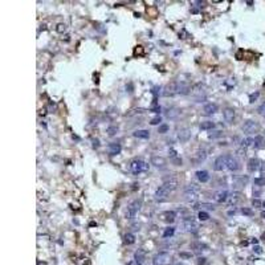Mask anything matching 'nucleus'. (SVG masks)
Returning <instances> with one entry per match:
<instances>
[{
    "mask_svg": "<svg viewBox=\"0 0 265 265\" xmlns=\"http://www.w3.org/2000/svg\"><path fill=\"white\" fill-rule=\"evenodd\" d=\"M227 162H228V155L217 156L214 163V170L215 171H223L224 169H227Z\"/></svg>",
    "mask_w": 265,
    "mask_h": 265,
    "instance_id": "obj_8",
    "label": "nucleus"
},
{
    "mask_svg": "<svg viewBox=\"0 0 265 265\" xmlns=\"http://www.w3.org/2000/svg\"><path fill=\"white\" fill-rule=\"evenodd\" d=\"M261 171H262V174L265 172V163H264V165H261Z\"/></svg>",
    "mask_w": 265,
    "mask_h": 265,
    "instance_id": "obj_50",
    "label": "nucleus"
},
{
    "mask_svg": "<svg viewBox=\"0 0 265 265\" xmlns=\"http://www.w3.org/2000/svg\"><path fill=\"white\" fill-rule=\"evenodd\" d=\"M255 252H257V253H261V248H260V247H255Z\"/></svg>",
    "mask_w": 265,
    "mask_h": 265,
    "instance_id": "obj_49",
    "label": "nucleus"
},
{
    "mask_svg": "<svg viewBox=\"0 0 265 265\" xmlns=\"http://www.w3.org/2000/svg\"><path fill=\"white\" fill-rule=\"evenodd\" d=\"M247 167H248V171L249 172H255V171H257V170L261 167V165H260V160H258L257 158H251L248 160V165H247Z\"/></svg>",
    "mask_w": 265,
    "mask_h": 265,
    "instance_id": "obj_15",
    "label": "nucleus"
},
{
    "mask_svg": "<svg viewBox=\"0 0 265 265\" xmlns=\"http://www.w3.org/2000/svg\"><path fill=\"white\" fill-rule=\"evenodd\" d=\"M253 145H255L256 148H262L265 146V139L261 137V135H257V137L255 138V143H253Z\"/></svg>",
    "mask_w": 265,
    "mask_h": 265,
    "instance_id": "obj_28",
    "label": "nucleus"
},
{
    "mask_svg": "<svg viewBox=\"0 0 265 265\" xmlns=\"http://www.w3.org/2000/svg\"><path fill=\"white\" fill-rule=\"evenodd\" d=\"M170 189H167L165 186H160L159 188H156V191H155L154 194V199L155 200H159V202H162V200H166L167 199V196L170 195Z\"/></svg>",
    "mask_w": 265,
    "mask_h": 265,
    "instance_id": "obj_10",
    "label": "nucleus"
},
{
    "mask_svg": "<svg viewBox=\"0 0 265 265\" xmlns=\"http://www.w3.org/2000/svg\"><path fill=\"white\" fill-rule=\"evenodd\" d=\"M258 130H260V125H258V122H256L253 119L245 121L244 125H243V131L247 133V134H255Z\"/></svg>",
    "mask_w": 265,
    "mask_h": 265,
    "instance_id": "obj_5",
    "label": "nucleus"
},
{
    "mask_svg": "<svg viewBox=\"0 0 265 265\" xmlns=\"http://www.w3.org/2000/svg\"><path fill=\"white\" fill-rule=\"evenodd\" d=\"M262 207H265V202H262Z\"/></svg>",
    "mask_w": 265,
    "mask_h": 265,
    "instance_id": "obj_52",
    "label": "nucleus"
},
{
    "mask_svg": "<svg viewBox=\"0 0 265 265\" xmlns=\"http://www.w3.org/2000/svg\"><path fill=\"white\" fill-rule=\"evenodd\" d=\"M200 195V187L195 183H189L184 187V196H186V200L189 202V203H195L198 199H199Z\"/></svg>",
    "mask_w": 265,
    "mask_h": 265,
    "instance_id": "obj_1",
    "label": "nucleus"
},
{
    "mask_svg": "<svg viewBox=\"0 0 265 265\" xmlns=\"http://www.w3.org/2000/svg\"><path fill=\"white\" fill-rule=\"evenodd\" d=\"M241 214L245 215V216H253V210H251V208H241Z\"/></svg>",
    "mask_w": 265,
    "mask_h": 265,
    "instance_id": "obj_36",
    "label": "nucleus"
},
{
    "mask_svg": "<svg viewBox=\"0 0 265 265\" xmlns=\"http://www.w3.org/2000/svg\"><path fill=\"white\" fill-rule=\"evenodd\" d=\"M150 162H151L152 166L158 167V169H163V167H166V165H167L166 159L163 158V156H160V155H152Z\"/></svg>",
    "mask_w": 265,
    "mask_h": 265,
    "instance_id": "obj_11",
    "label": "nucleus"
},
{
    "mask_svg": "<svg viewBox=\"0 0 265 265\" xmlns=\"http://www.w3.org/2000/svg\"><path fill=\"white\" fill-rule=\"evenodd\" d=\"M148 163L143 162L141 159H134V160H131L130 165H129V170H130L131 174H134V175H138V174H141V172H146L148 171Z\"/></svg>",
    "mask_w": 265,
    "mask_h": 265,
    "instance_id": "obj_2",
    "label": "nucleus"
},
{
    "mask_svg": "<svg viewBox=\"0 0 265 265\" xmlns=\"http://www.w3.org/2000/svg\"><path fill=\"white\" fill-rule=\"evenodd\" d=\"M172 163H174V165H176V166H182V159H180V158H174V159H172Z\"/></svg>",
    "mask_w": 265,
    "mask_h": 265,
    "instance_id": "obj_44",
    "label": "nucleus"
},
{
    "mask_svg": "<svg viewBox=\"0 0 265 265\" xmlns=\"http://www.w3.org/2000/svg\"><path fill=\"white\" fill-rule=\"evenodd\" d=\"M154 265H169L171 262V256L167 252H159L152 258Z\"/></svg>",
    "mask_w": 265,
    "mask_h": 265,
    "instance_id": "obj_4",
    "label": "nucleus"
},
{
    "mask_svg": "<svg viewBox=\"0 0 265 265\" xmlns=\"http://www.w3.org/2000/svg\"><path fill=\"white\" fill-rule=\"evenodd\" d=\"M141 206H142V202L139 199L134 200V202H131V203L129 204L127 210H126V219H129V220H133V219H134V217L138 215L139 210H141Z\"/></svg>",
    "mask_w": 265,
    "mask_h": 265,
    "instance_id": "obj_3",
    "label": "nucleus"
},
{
    "mask_svg": "<svg viewBox=\"0 0 265 265\" xmlns=\"http://www.w3.org/2000/svg\"><path fill=\"white\" fill-rule=\"evenodd\" d=\"M223 135V131H214V134H210V138H217V137H221Z\"/></svg>",
    "mask_w": 265,
    "mask_h": 265,
    "instance_id": "obj_41",
    "label": "nucleus"
},
{
    "mask_svg": "<svg viewBox=\"0 0 265 265\" xmlns=\"http://www.w3.org/2000/svg\"><path fill=\"white\" fill-rule=\"evenodd\" d=\"M180 257H183V258H191V257H192V255H191V253H186V252H180Z\"/></svg>",
    "mask_w": 265,
    "mask_h": 265,
    "instance_id": "obj_45",
    "label": "nucleus"
},
{
    "mask_svg": "<svg viewBox=\"0 0 265 265\" xmlns=\"http://www.w3.org/2000/svg\"><path fill=\"white\" fill-rule=\"evenodd\" d=\"M261 216H262V217H264V219H265V211H264V212H261Z\"/></svg>",
    "mask_w": 265,
    "mask_h": 265,
    "instance_id": "obj_51",
    "label": "nucleus"
},
{
    "mask_svg": "<svg viewBox=\"0 0 265 265\" xmlns=\"http://www.w3.org/2000/svg\"><path fill=\"white\" fill-rule=\"evenodd\" d=\"M252 206H253V207H261L262 206V202H261V200H258V199H253V200H252Z\"/></svg>",
    "mask_w": 265,
    "mask_h": 265,
    "instance_id": "obj_40",
    "label": "nucleus"
},
{
    "mask_svg": "<svg viewBox=\"0 0 265 265\" xmlns=\"http://www.w3.org/2000/svg\"><path fill=\"white\" fill-rule=\"evenodd\" d=\"M160 122H162V118L160 117H155L150 121V123H151L152 126H155V125H159V126H160Z\"/></svg>",
    "mask_w": 265,
    "mask_h": 265,
    "instance_id": "obj_37",
    "label": "nucleus"
},
{
    "mask_svg": "<svg viewBox=\"0 0 265 265\" xmlns=\"http://www.w3.org/2000/svg\"><path fill=\"white\" fill-rule=\"evenodd\" d=\"M134 260L138 261L139 264H142V262L146 260V252L143 251V249H138V251L134 253Z\"/></svg>",
    "mask_w": 265,
    "mask_h": 265,
    "instance_id": "obj_21",
    "label": "nucleus"
},
{
    "mask_svg": "<svg viewBox=\"0 0 265 265\" xmlns=\"http://www.w3.org/2000/svg\"><path fill=\"white\" fill-rule=\"evenodd\" d=\"M151 110L154 111V113H159V111H160V107H158V106H154V107H152V109H151Z\"/></svg>",
    "mask_w": 265,
    "mask_h": 265,
    "instance_id": "obj_47",
    "label": "nucleus"
},
{
    "mask_svg": "<svg viewBox=\"0 0 265 265\" xmlns=\"http://www.w3.org/2000/svg\"><path fill=\"white\" fill-rule=\"evenodd\" d=\"M163 186L172 192V191H175V189L178 188V182H176V179H169V180H166Z\"/></svg>",
    "mask_w": 265,
    "mask_h": 265,
    "instance_id": "obj_22",
    "label": "nucleus"
},
{
    "mask_svg": "<svg viewBox=\"0 0 265 265\" xmlns=\"http://www.w3.org/2000/svg\"><path fill=\"white\" fill-rule=\"evenodd\" d=\"M169 154H170V156H171V159L178 158V154H176V151L174 150V148H170V150H169Z\"/></svg>",
    "mask_w": 265,
    "mask_h": 265,
    "instance_id": "obj_42",
    "label": "nucleus"
},
{
    "mask_svg": "<svg viewBox=\"0 0 265 265\" xmlns=\"http://www.w3.org/2000/svg\"><path fill=\"white\" fill-rule=\"evenodd\" d=\"M258 96H260V93H258V92H256V93H252L251 96H249V102L253 103V102H255V101L258 98Z\"/></svg>",
    "mask_w": 265,
    "mask_h": 265,
    "instance_id": "obj_38",
    "label": "nucleus"
},
{
    "mask_svg": "<svg viewBox=\"0 0 265 265\" xmlns=\"http://www.w3.org/2000/svg\"><path fill=\"white\" fill-rule=\"evenodd\" d=\"M175 265H184V264H175Z\"/></svg>",
    "mask_w": 265,
    "mask_h": 265,
    "instance_id": "obj_53",
    "label": "nucleus"
},
{
    "mask_svg": "<svg viewBox=\"0 0 265 265\" xmlns=\"http://www.w3.org/2000/svg\"><path fill=\"white\" fill-rule=\"evenodd\" d=\"M198 264H199V265H202V264H206V258H204V257H200V258H198Z\"/></svg>",
    "mask_w": 265,
    "mask_h": 265,
    "instance_id": "obj_46",
    "label": "nucleus"
},
{
    "mask_svg": "<svg viewBox=\"0 0 265 265\" xmlns=\"http://www.w3.org/2000/svg\"><path fill=\"white\" fill-rule=\"evenodd\" d=\"M253 183H255V186H257V187H262V186H265V178L264 176L256 178V179L253 180Z\"/></svg>",
    "mask_w": 265,
    "mask_h": 265,
    "instance_id": "obj_32",
    "label": "nucleus"
},
{
    "mask_svg": "<svg viewBox=\"0 0 265 265\" xmlns=\"http://www.w3.org/2000/svg\"><path fill=\"white\" fill-rule=\"evenodd\" d=\"M191 135H192V133H191V130H189L188 127H184V129H180L179 133H178V139H179L180 142H187L189 141V138H191Z\"/></svg>",
    "mask_w": 265,
    "mask_h": 265,
    "instance_id": "obj_13",
    "label": "nucleus"
},
{
    "mask_svg": "<svg viewBox=\"0 0 265 265\" xmlns=\"http://www.w3.org/2000/svg\"><path fill=\"white\" fill-rule=\"evenodd\" d=\"M191 248L194 249V252H196V253H202V252L208 249V245L202 243V241H196V243H194V244L191 245Z\"/></svg>",
    "mask_w": 265,
    "mask_h": 265,
    "instance_id": "obj_19",
    "label": "nucleus"
},
{
    "mask_svg": "<svg viewBox=\"0 0 265 265\" xmlns=\"http://www.w3.org/2000/svg\"><path fill=\"white\" fill-rule=\"evenodd\" d=\"M196 178L200 183H207L210 180V174H208V171H206V170H199V171L196 172Z\"/></svg>",
    "mask_w": 265,
    "mask_h": 265,
    "instance_id": "obj_20",
    "label": "nucleus"
},
{
    "mask_svg": "<svg viewBox=\"0 0 265 265\" xmlns=\"http://www.w3.org/2000/svg\"><path fill=\"white\" fill-rule=\"evenodd\" d=\"M125 243L127 245H131L135 243V236L133 233H126L125 235Z\"/></svg>",
    "mask_w": 265,
    "mask_h": 265,
    "instance_id": "obj_29",
    "label": "nucleus"
},
{
    "mask_svg": "<svg viewBox=\"0 0 265 265\" xmlns=\"http://www.w3.org/2000/svg\"><path fill=\"white\" fill-rule=\"evenodd\" d=\"M217 105L216 103H214V102H210V103H207V105H204V107H203V113H204V115H212V114H215L217 111Z\"/></svg>",
    "mask_w": 265,
    "mask_h": 265,
    "instance_id": "obj_14",
    "label": "nucleus"
},
{
    "mask_svg": "<svg viewBox=\"0 0 265 265\" xmlns=\"http://www.w3.org/2000/svg\"><path fill=\"white\" fill-rule=\"evenodd\" d=\"M223 117H224V121H225L227 123H233L236 113H235V110L232 107H227V109H224V111H223Z\"/></svg>",
    "mask_w": 265,
    "mask_h": 265,
    "instance_id": "obj_12",
    "label": "nucleus"
},
{
    "mask_svg": "<svg viewBox=\"0 0 265 265\" xmlns=\"http://www.w3.org/2000/svg\"><path fill=\"white\" fill-rule=\"evenodd\" d=\"M215 127V123L212 121H206V122H202L200 123V130H212Z\"/></svg>",
    "mask_w": 265,
    "mask_h": 265,
    "instance_id": "obj_26",
    "label": "nucleus"
},
{
    "mask_svg": "<svg viewBox=\"0 0 265 265\" xmlns=\"http://www.w3.org/2000/svg\"><path fill=\"white\" fill-rule=\"evenodd\" d=\"M127 265H142V264H139L138 261H135V260H133V261H130Z\"/></svg>",
    "mask_w": 265,
    "mask_h": 265,
    "instance_id": "obj_48",
    "label": "nucleus"
},
{
    "mask_svg": "<svg viewBox=\"0 0 265 265\" xmlns=\"http://www.w3.org/2000/svg\"><path fill=\"white\" fill-rule=\"evenodd\" d=\"M134 135L135 138H141V139H148L150 138V131L148 130H137L134 131Z\"/></svg>",
    "mask_w": 265,
    "mask_h": 265,
    "instance_id": "obj_23",
    "label": "nucleus"
},
{
    "mask_svg": "<svg viewBox=\"0 0 265 265\" xmlns=\"http://www.w3.org/2000/svg\"><path fill=\"white\" fill-rule=\"evenodd\" d=\"M207 158V152L204 151V150H200V151H198L196 154H195V162L196 163H202L204 162Z\"/></svg>",
    "mask_w": 265,
    "mask_h": 265,
    "instance_id": "obj_25",
    "label": "nucleus"
},
{
    "mask_svg": "<svg viewBox=\"0 0 265 265\" xmlns=\"http://www.w3.org/2000/svg\"><path fill=\"white\" fill-rule=\"evenodd\" d=\"M174 233H175V228H174V227H169V228H166L165 232H163V237H165V239L171 237Z\"/></svg>",
    "mask_w": 265,
    "mask_h": 265,
    "instance_id": "obj_30",
    "label": "nucleus"
},
{
    "mask_svg": "<svg viewBox=\"0 0 265 265\" xmlns=\"http://www.w3.org/2000/svg\"><path fill=\"white\" fill-rule=\"evenodd\" d=\"M175 217H176V214L174 211H167V212L163 214V220L167 221V223H172V221L175 220Z\"/></svg>",
    "mask_w": 265,
    "mask_h": 265,
    "instance_id": "obj_24",
    "label": "nucleus"
},
{
    "mask_svg": "<svg viewBox=\"0 0 265 265\" xmlns=\"http://www.w3.org/2000/svg\"><path fill=\"white\" fill-rule=\"evenodd\" d=\"M189 86L188 84L186 82H179V94H183V96H186V94L189 93Z\"/></svg>",
    "mask_w": 265,
    "mask_h": 265,
    "instance_id": "obj_27",
    "label": "nucleus"
},
{
    "mask_svg": "<svg viewBox=\"0 0 265 265\" xmlns=\"http://www.w3.org/2000/svg\"><path fill=\"white\" fill-rule=\"evenodd\" d=\"M175 94H179V82H170L166 85L165 90H163V96L165 97H172Z\"/></svg>",
    "mask_w": 265,
    "mask_h": 265,
    "instance_id": "obj_7",
    "label": "nucleus"
},
{
    "mask_svg": "<svg viewBox=\"0 0 265 265\" xmlns=\"http://www.w3.org/2000/svg\"><path fill=\"white\" fill-rule=\"evenodd\" d=\"M198 217H199V220L206 221V220L210 219V215H208V212H206V211H200L199 215H198Z\"/></svg>",
    "mask_w": 265,
    "mask_h": 265,
    "instance_id": "obj_33",
    "label": "nucleus"
},
{
    "mask_svg": "<svg viewBox=\"0 0 265 265\" xmlns=\"http://www.w3.org/2000/svg\"><path fill=\"white\" fill-rule=\"evenodd\" d=\"M183 227L187 232H196L198 228H199V224L192 216H188L183 219Z\"/></svg>",
    "mask_w": 265,
    "mask_h": 265,
    "instance_id": "obj_6",
    "label": "nucleus"
},
{
    "mask_svg": "<svg viewBox=\"0 0 265 265\" xmlns=\"http://www.w3.org/2000/svg\"><path fill=\"white\" fill-rule=\"evenodd\" d=\"M56 31L59 32V33H62V32L66 31V25L65 24H59L57 25V28H56Z\"/></svg>",
    "mask_w": 265,
    "mask_h": 265,
    "instance_id": "obj_39",
    "label": "nucleus"
},
{
    "mask_svg": "<svg viewBox=\"0 0 265 265\" xmlns=\"http://www.w3.org/2000/svg\"><path fill=\"white\" fill-rule=\"evenodd\" d=\"M248 180V176H233V184L237 186L239 188H243V187L247 186Z\"/></svg>",
    "mask_w": 265,
    "mask_h": 265,
    "instance_id": "obj_17",
    "label": "nucleus"
},
{
    "mask_svg": "<svg viewBox=\"0 0 265 265\" xmlns=\"http://www.w3.org/2000/svg\"><path fill=\"white\" fill-rule=\"evenodd\" d=\"M258 113L262 114V115H265V102L261 103V105L258 106Z\"/></svg>",
    "mask_w": 265,
    "mask_h": 265,
    "instance_id": "obj_43",
    "label": "nucleus"
},
{
    "mask_svg": "<svg viewBox=\"0 0 265 265\" xmlns=\"http://www.w3.org/2000/svg\"><path fill=\"white\" fill-rule=\"evenodd\" d=\"M240 162H239V159L233 155H228V162H227V169L229 171L235 172V171H239L240 170Z\"/></svg>",
    "mask_w": 265,
    "mask_h": 265,
    "instance_id": "obj_9",
    "label": "nucleus"
},
{
    "mask_svg": "<svg viewBox=\"0 0 265 265\" xmlns=\"http://www.w3.org/2000/svg\"><path fill=\"white\" fill-rule=\"evenodd\" d=\"M241 194L240 192H233L232 194V200H231V204H236L239 202V200L241 199Z\"/></svg>",
    "mask_w": 265,
    "mask_h": 265,
    "instance_id": "obj_34",
    "label": "nucleus"
},
{
    "mask_svg": "<svg viewBox=\"0 0 265 265\" xmlns=\"http://www.w3.org/2000/svg\"><path fill=\"white\" fill-rule=\"evenodd\" d=\"M121 150H122V147H121V145L117 143V142H113V143H110V145L107 146V151H109L110 155H118L121 152Z\"/></svg>",
    "mask_w": 265,
    "mask_h": 265,
    "instance_id": "obj_18",
    "label": "nucleus"
},
{
    "mask_svg": "<svg viewBox=\"0 0 265 265\" xmlns=\"http://www.w3.org/2000/svg\"><path fill=\"white\" fill-rule=\"evenodd\" d=\"M106 133L109 137H113V135H115L118 133V127L117 126H110V127L106 129Z\"/></svg>",
    "mask_w": 265,
    "mask_h": 265,
    "instance_id": "obj_31",
    "label": "nucleus"
},
{
    "mask_svg": "<svg viewBox=\"0 0 265 265\" xmlns=\"http://www.w3.org/2000/svg\"><path fill=\"white\" fill-rule=\"evenodd\" d=\"M228 198H229V192L224 189V191H219V192L215 194L214 199H215V202H217V203H224V202L228 200Z\"/></svg>",
    "mask_w": 265,
    "mask_h": 265,
    "instance_id": "obj_16",
    "label": "nucleus"
},
{
    "mask_svg": "<svg viewBox=\"0 0 265 265\" xmlns=\"http://www.w3.org/2000/svg\"><path fill=\"white\" fill-rule=\"evenodd\" d=\"M169 125L167 123H162L160 126H159V129H158V133L159 134H165V133H167L169 131Z\"/></svg>",
    "mask_w": 265,
    "mask_h": 265,
    "instance_id": "obj_35",
    "label": "nucleus"
}]
</instances>
